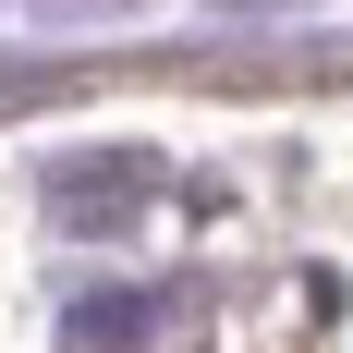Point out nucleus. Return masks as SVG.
I'll list each match as a JSON object with an SVG mask.
<instances>
[{"label": "nucleus", "mask_w": 353, "mask_h": 353, "mask_svg": "<svg viewBox=\"0 0 353 353\" xmlns=\"http://www.w3.org/2000/svg\"><path fill=\"white\" fill-rule=\"evenodd\" d=\"M146 317H159L146 292H85V305H73V341H85V353H134Z\"/></svg>", "instance_id": "f03ea898"}, {"label": "nucleus", "mask_w": 353, "mask_h": 353, "mask_svg": "<svg viewBox=\"0 0 353 353\" xmlns=\"http://www.w3.org/2000/svg\"><path fill=\"white\" fill-rule=\"evenodd\" d=\"M159 195V159H134V146H98V159H61V183H49V208L73 219V232H134V208Z\"/></svg>", "instance_id": "f257e3e1"}]
</instances>
